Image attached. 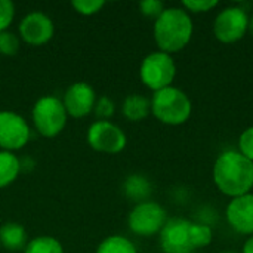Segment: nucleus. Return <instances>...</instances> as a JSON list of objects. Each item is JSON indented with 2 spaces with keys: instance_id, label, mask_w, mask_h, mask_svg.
I'll return each mask as SVG.
<instances>
[{
  "instance_id": "nucleus-1",
  "label": "nucleus",
  "mask_w": 253,
  "mask_h": 253,
  "mask_svg": "<svg viewBox=\"0 0 253 253\" xmlns=\"http://www.w3.org/2000/svg\"><path fill=\"white\" fill-rule=\"evenodd\" d=\"M213 182L230 199L252 193L253 162L237 150L221 153L213 165Z\"/></svg>"
},
{
  "instance_id": "nucleus-5",
  "label": "nucleus",
  "mask_w": 253,
  "mask_h": 253,
  "mask_svg": "<svg viewBox=\"0 0 253 253\" xmlns=\"http://www.w3.org/2000/svg\"><path fill=\"white\" fill-rule=\"evenodd\" d=\"M139 77L142 83L153 92H159L172 86L176 77V64L172 55L162 50L148 53L139 68Z\"/></svg>"
},
{
  "instance_id": "nucleus-17",
  "label": "nucleus",
  "mask_w": 253,
  "mask_h": 253,
  "mask_svg": "<svg viewBox=\"0 0 253 253\" xmlns=\"http://www.w3.org/2000/svg\"><path fill=\"white\" fill-rule=\"evenodd\" d=\"M21 172V160L10 151H0V188L10 185Z\"/></svg>"
},
{
  "instance_id": "nucleus-27",
  "label": "nucleus",
  "mask_w": 253,
  "mask_h": 253,
  "mask_svg": "<svg viewBox=\"0 0 253 253\" xmlns=\"http://www.w3.org/2000/svg\"><path fill=\"white\" fill-rule=\"evenodd\" d=\"M165 4L159 0H144L139 3V10L144 16L147 18H154V21L162 15L165 10Z\"/></svg>"
},
{
  "instance_id": "nucleus-28",
  "label": "nucleus",
  "mask_w": 253,
  "mask_h": 253,
  "mask_svg": "<svg viewBox=\"0 0 253 253\" xmlns=\"http://www.w3.org/2000/svg\"><path fill=\"white\" fill-rule=\"evenodd\" d=\"M242 253H253V236H249L248 240L245 242Z\"/></svg>"
},
{
  "instance_id": "nucleus-23",
  "label": "nucleus",
  "mask_w": 253,
  "mask_h": 253,
  "mask_svg": "<svg viewBox=\"0 0 253 253\" xmlns=\"http://www.w3.org/2000/svg\"><path fill=\"white\" fill-rule=\"evenodd\" d=\"M237 147H239V153L243 154L246 159H249L253 162V126L245 129L237 141Z\"/></svg>"
},
{
  "instance_id": "nucleus-16",
  "label": "nucleus",
  "mask_w": 253,
  "mask_h": 253,
  "mask_svg": "<svg viewBox=\"0 0 253 253\" xmlns=\"http://www.w3.org/2000/svg\"><path fill=\"white\" fill-rule=\"evenodd\" d=\"M123 116L130 122H141L151 113V101L142 95H129L122 105Z\"/></svg>"
},
{
  "instance_id": "nucleus-24",
  "label": "nucleus",
  "mask_w": 253,
  "mask_h": 253,
  "mask_svg": "<svg viewBox=\"0 0 253 253\" xmlns=\"http://www.w3.org/2000/svg\"><path fill=\"white\" fill-rule=\"evenodd\" d=\"M218 6L216 0H184L182 7L188 13H205Z\"/></svg>"
},
{
  "instance_id": "nucleus-29",
  "label": "nucleus",
  "mask_w": 253,
  "mask_h": 253,
  "mask_svg": "<svg viewBox=\"0 0 253 253\" xmlns=\"http://www.w3.org/2000/svg\"><path fill=\"white\" fill-rule=\"evenodd\" d=\"M248 31L251 33V36L253 37V15L249 18V27H248Z\"/></svg>"
},
{
  "instance_id": "nucleus-21",
  "label": "nucleus",
  "mask_w": 253,
  "mask_h": 253,
  "mask_svg": "<svg viewBox=\"0 0 253 253\" xmlns=\"http://www.w3.org/2000/svg\"><path fill=\"white\" fill-rule=\"evenodd\" d=\"M19 50V39L12 31H1L0 33V53L12 56Z\"/></svg>"
},
{
  "instance_id": "nucleus-31",
  "label": "nucleus",
  "mask_w": 253,
  "mask_h": 253,
  "mask_svg": "<svg viewBox=\"0 0 253 253\" xmlns=\"http://www.w3.org/2000/svg\"><path fill=\"white\" fill-rule=\"evenodd\" d=\"M188 253H197V252H188Z\"/></svg>"
},
{
  "instance_id": "nucleus-10",
  "label": "nucleus",
  "mask_w": 253,
  "mask_h": 253,
  "mask_svg": "<svg viewBox=\"0 0 253 253\" xmlns=\"http://www.w3.org/2000/svg\"><path fill=\"white\" fill-rule=\"evenodd\" d=\"M191 222L184 218H172L168 219L162 231L159 233L160 248L165 253H188L193 251L190 240V228Z\"/></svg>"
},
{
  "instance_id": "nucleus-7",
  "label": "nucleus",
  "mask_w": 253,
  "mask_h": 253,
  "mask_svg": "<svg viewBox=\"0 0 253 253\" xmlns=\"http://www.w3.org/2000/svg\"><path fill=\"white\" fill-rule=\"evenodd\" d=\"M249 27V15L242 6L222 9L213 22V34L222 43H236L245 37Z\"/></svg>"
},
{
  "instance_id": "nucleus-9",
  "label": "nucleus",
  "mask_w": 253,
  "mask_h": 253,
  "mask_svg": "<svg viewBox=\"0 0 253 253\" xmlns=\"http://www.w3.org/2000/svg\"><path fill=\"white\" fill-rule=\"evenodd\" d=\"M30 127L22 116L13 111H0V148L3 151H16L27 145Z\"/></svg>"
},
{
  "instance_id": "nucleus-8",
  "label": "nucleus",
  "mask_w": 253,
  "mask_h": 253,
  "mask_svg": "<svg viewBox=\"0 0 253 253\" xmlns=\"http://www.w3.org/2000/svg\"><path fill=\"white\" fill-rule=\"evenodd\" d=\"M89 145L99 153L105 154H119L126 147L125 132L110 120H96L90 125L87 130Z\"/></svg>"
},
{
  "instance_id": "nucleus-14",
  "label": "nucleus",
  "mask_w": 253,
  "mask_h": 253,
  "mask_svg": "<svg viewBox=\"0 0 253 253\" xmlns=\"http://www.w3.org/2000/svg\"><path fill=\"white\" fill-rule=\"evenodd\" d=\"M0 243L4 249L18 252L27 246V231L16 222H6L0 227Z\"/></svg>"
},
{
  "instance_id": "nucleus-19",
  "label": "nucleus",
  "mask_w": 253,
  "mask_h": 253,
  "mask_svg": "<svg viewBox=\"0 0 253 253\" xmlns=\"http://www.w3.org/2000/svg\"><path fill=\"white\" fill-rule=\"evenodd\" d=\"M24 253H64V248L55 237L40 236L27 243Z\"/></svg>"
},
{
  "instance_id": "nucleus-6",
  "label": "nucleus",
  "mask_w": 253,
  "mask_h": 253,
  "mask_svg": "<svg viewBox=\"0 0 253 253\" xmlns=\"http://www.w3.org/2000/svg\"><path fill=\"white\" fill-rule=\"evenodd\" d=\"M168 221L166 211L162 205L147 200L135 205L129 213V228L133 234L141 237H151L159 234Z\"/></svg>"
},
{
  "instance_id": "nucleus-22",
  "label": "nucleus",
  "mask_w": 253,
  "mask_h": 253,
  "mask_svg": "<svg viewBox=\"0 0 253 253\" xmlns=\"http://www.w3.org/2000/svg\"><path fill=\"white\" fill-rule=\"evenodd\" d=\"M104 1L102 0H74L71 3V6L76 9L77 13L80 15H95L98 13L102 7H104Z\"/></svg>"
},
{
  "instance_id": "nucleus-12",
  "label": "nucleus",
  "mask_w": 253,
  "mask_h": 253,
  "mask_svg": "<svg viewBox=\"0 0 253 253\" xmlns=\"http://www.w3.org/2000/svg\"><path fill=\"white\" fill-rule=\"evenodd\" d=\"M65 111L74 119H80L93 111L96 104L95 89L86 82H76L71 84L62 99Z\"/></svg>"
},
{
  "instance_id": "nucleus-20",
  "label": "nucleus",
  "mask_w": 253,
  "mask_h": 253,
  "mask_svg": "<svg viewBox=\"0 0 253 253\" xmlns=\"http://www.w3.org/2000/svg\"><path fill=\"white\" fill-rule=\"evenodd\" d=\"M190 240H191L193 251L206 248V246H209V245L212 243V240H213V231H212V228H211L208 224L191 222Z\"/></svg>"
},
{
  "instance_id": "nucleus-26",
  "label": "nucleus",
  "mask_w": 253,
  "mask_h": 253,
  "mask_svg": "<svg viewBox=\"0 0 253 253\" xmlns=\"http://www.w3.org/2000/svg\"><path fill=\"white\" fill-rule=\"evenodd\" d=\"M15 16V6L9 0H0V33L6 31Z\"/></svg>"
},
{
  "instance_id": "nucleus-11",
  "label": "nucleus",
  "mask_w": 253,
  "mask_h": 253,
  "mask_svg": "<svg viewBox=\"0 0 253 253\" xmlns=\"http://www.w3.org/2000/svg\"><path fill=\"white\" fill-rule=\"evenodd\" d=\"M55 33L52 19L43 12H30L19 22L21 39L31 46H42L47 43Z\"/></svg>"
},
{
  "instance_id": "nucleus-18",
  "label": "nucleus",
  "mask_w": 253,
  "mask_h": 253,
  "mask_svg": "<svg viewBox=\"0 0 253 253\" xmlns=\"http://www.w3.org/2000/svg\"><path fill=\"white\" fill-rule=\"evenodd\" d=\"M96 253H138L133 242L123 236H110L101 242Z\"/></svg>"
},
{
  "instance_id": "nucleus-3",
  "label": "nucleus",
  "mask_w": 253,
  "mask_h": 253,
  "mask_svg": "<svg viewBox=\"0 0 253 253\" xmlns=\"http://www.w3.org/2000/svg\"><path fill=\"white\" fill-rule=\"evenodd\" d=\"M151 113L159 122L165 125L179 126L191 117L193 104L184 90L175 86H169L154 92L151 98Z\"/></svg>"
},
{
  "instance_id": "nucleus-30",
  "label": "nucleus",
  "mask_w": 253,
  "mask_h": 253,
  "mask_svg": "<svg viewBox=\"0 0 253 253\" xmlns=\"http://www.w3.org/2000/svg\"><path fill=\"white\" fill-rule=\"evenodd\" d=\"M221 253H236V252H230V251H225V252H221Z\"/></svg>"
},
{
  "instance_id": "nucleus-25",
  "label": "nucleus",
  "mask_w": 253,
  "mask_h": 253,
  "mask_svg": "<svg viewBox=\"0 0 253 253\" xmlns=\"http://www.w3.org/2000/svg\"><path fill=\"white\" fill-rule=\"evenodd\" d=\"M114 110H116V105L108 96H101L99 99H96V104L93 108L99 120H108L114 114Z\"/></svg>"
},
{
  "instance_id": "nucleus-4",
  "label": "nucleus",
  "mask_w": 253,
  "mask_h": 253,
  "mask_svg": "<svg viewBox=\"0 0 253 253\" xmlns=\"http://www.w3.org/2000/svg\"><path fill=\"white\" fill-rule=\"evenodd\" d=\"M67 116L62 101L56 96H42L36 101L31 111L34 127L44 138L59 135L65 127Z\"/></svg>"
},
{
  "instance_id": "nucleus-15",
  "label": "nucleus",
  "mask_w": 253,
  "mask_h": 253,
  "mask_svg": "<svg viewBox=\"0 0 253 253\" xmlns=\"http://www.w3.org/2000/svg\"><path fill=\"white\" fill-rule=\"evenodd\" d=\"M151 188H153L151 182L144 175H130V176L126 178V181L123 184L125 196L129 200L135 202L136 205L148 200V197H150V194L153 191Z\"/></svg>"
},
{
  "instance_id": "nucleus-2",
  "label": "nucleus",
  "mask_w": 253,
  "mask_h": 253,
  "mask_svg": "<svg viewBox=\"0 0 253 253\" xmlns=\"http://www.w3.org/2000/svg\"><path fill=\"white\" fill-rule=\"evenodd\" d=\"M153 31L159 50L172 55L188 46L194 33V24L184 7H166L154 21Z\"/></svg>"
},
{
  "instance_id": "nucleus-13",
  "label": "nucleus",
  "mask_w": 253,
  "mask_h": 253,
  "mask_svg": "<svg viewBox=\"0 0 253 253\" xmlns=\"http://www.w3.org/2000/svg\"><path fill=\"white\" fill-rule=\"evenodd\" d=\"M228 225L242 236H253V193L234 197L225 209Z\"/></svg>"
}]
</instances>
